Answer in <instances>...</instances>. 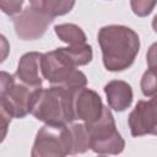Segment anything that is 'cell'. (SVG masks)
I'll list each match as a JSON object with an SVG mask.
<instances>
[{"mask_svg": "<svg viewBox=\"0 0 157 157\" xmlns=\"http://www.w3.org/2000/svg\"><path fill=\"white\" fill-rule=\"evenodd\" d=\"M69 128L72 134V155L83 153L91 148L90 134L86 124H71Z\"/></svg>", "mask_w": 157, "mask_h": 157, "instance_id": "cell-15", "label": "cell"}, {"mask_svg": "<svg viewBox=\"0 0 157 157\" xmlns=\"http://www.w3.org/2000/svg\"><path fill=\"white\" fill-rule=\"evenodd\" d=\"M76 67L59 48L44 53L42 56L43 77L53 85L65 86L72 90L86 86L87 78L85 74Z\"/></svg>", "mask_w": 157, "mask_h": 157, "instance_id": "cell-4", "label": "cell"}, {"mask_svg": "<svg viewBox=\"0 0 157 157\" xmlns=\"http://www.w3.org/2000/svg\"><path fill=\"white\" fill-rule=\"evenodd\" d=\"M59 49L75 66L87 65L92 60V56H93L92 47L87 43L78 44V45H69V47L59 48Z\"/></svg>", "mask_w": 157, "mask_h": 157, "instance_id": "cell-14", "label": "cell"}, {"mask_svg": "<svg viewBox=\"0 0 157 157\" xmlns=\"http://www.w3.org/2000/svg\"><path fill=\"white\" fill-rule=\"evenodd\" d=\"M72 88L53 85L39 88L32 104L31 114L45 124H69L75 119Z\"/></svg>", "mask_w": 157, "mask_h": 157, "instance_id": "cell-2", "label": "cell"}, {"mask_svg": "<svg viewBox=\"0 0 157 157\" xmlns=\"http://www.w3.org/2000/svg\"><path fill=\"white\" fill-rule=\"evenodd\" d=\"M108 104L117 112H123L132 102V90L129 83L121 80H113L104 86Z\"/></svg>", "mask_w": 157, "mask_h": 157, "instance_id": "cell-11", "label": "cell"}, {"mask_svg": "<svg viewBox=\"0 0 157 157\" xmlns=\"http://www.w3.org/2000/svg\"><path fill=\"white\" fill-rule=\"evenodd\" d=\"M146 61L148 67H156L157 69V42L153 43L146 54Z\"/></svg>", "mask_w": 157, "mask_h": 157, "instance_id": "cell-19", "label": "cell"}, {"mask_svg": "<svg viewBox=\"0 0 157 157\" xmlns=\"http://www.w3.org/2000/svg\"><path fill=\"white\" fill-rule=\"evenodd\" d=\"M40 87L21 81L16 75L1 71L0 75V108L12 118H25L31 113L33 101Z\"/></svg>", "mask_w": 157, "mask_h": 157, "instance_id": "cell-3", "label": "cell"}, {"mask_svg": "<svg viewBox=\"0 0 157 157\" xmlns=\"http://www.w3.org/2000/svg\"><path fill=\"white\" fill-rule=\"evenodd\" d=\"M42 56L43 54L37 52L26 53L25 55H22L15 74L16 77L31 86L42 87V82L44 78L42 74Z\"/></svg>", "mask_w": 157, "mask_h": 157, "instance_id": "cell-10", "label": "cell"}, {"mask_svg": "<svg viewBox=\"0 0 157 157\" xmlns=\"http://www.w3.org/2000/svg\"><path fill=\"white\" fill-rule=\"evenodd\" d=\"M31 155L33 157H61L72 155V134L66 124H45L37 132Z\"/></svg>", "mask_w": 157, "mask_h": 157, "instance_id": "cell-5", "label": "cell"}, {"mask_svg": "<svg viewBox=\"0 0 157 157\" xmlns=\"http://www.w3.org/2000/svg\"><path fill=\"white\" fill-rule=\"evenodd\" d=\"M86 124V123H85ZM91 148L99 155H118L124 150L125 142L115 128L114 118L108 107H104L102 115L93 123L86 124Z\"/></svg>", "mask_w": 157, "mask_h": 157, "instance_id": "cell-6", "label": "cell"}, {"mask_svg": "<svg viewBox=\"0 0 157 157\" xmlns=\"http://www.w3.org/2000/svg\"><path fill=\"white\" fill-rule=\"evenodd\" d=\"M23 0H0V6L4 13L9 16L18 15L22 7Z\"/></svg>", "mask_w": 157, "mask_h": 157, "instance_id": "cell-18", "label": "cell"}, {"mask_svg": "<svg viewBox=\"0 0 157 157\" xmlns=\"http://www.w3.org/2000/svg\"><path fill=\"white\" fill-rule=\"evenodd\" d=\"M156 4H157V0H130L132 12L140 17L150 15L153 7L156 6Z\"/></svg>", "mask_w": 157, "mask_h": 157, "instance_id": "cell-17", "label": "cell"}, {"mask_svg": "<svg viewBox=\"0 0 157 157\" xmlns=\"http://www.w3.org/2000/svg\"><path fill=\"white\" fill-rule=\"evenodd\" d=\"M132 136L157 135V94L148 101H140L128 119Z\"/></svg>", "mask_w": 157, "mask_h": 157, "instance_id": "cell-8", "label": "cell"}, {"mask_svg": "<svg viewBox=\"0 0 157 157\" xmlns=\"http://www.w3.org/2000/svg\"><path fill=\"white\" fill-rule=\"evenodd\" d=\"M54 18L49 15L28 6L13 17L16 36L22 40H34L45 33L48 26Z\"/></svg>", "mask_w": 157, "mask_h": 157, "instance_id": "cell-7", "label": "cell"}, {"mask_svg": "<svg viewBox=\"0 0 157 157\" xmlns=\"http://www.w3.org/2000/svg\"><path fill=\"white\" fill-rule=\"evenodd\" d=\"M152 28H153V31L157 33V15L155 16V18H153V21H152Z\"/></svg>", "mask_w": 157, "mask_h": 157, "instance_id": "cell-22", "label": "cell"}, {"mask_svg": "<svg viewBox=\"0 0 157 157\" xmlns=\"http://www.w3.org/2000/svg\"><path fill=\"white\" fill-rule=\"evenodd\" d=\"M72 107L75 119H81L86 124L97 120L102 115L104 109L101 97L86 86L74 91Z\"/></svg>", "mask_w": 157, "mask_h": 157, "instance_id": "cell-9", "label": "cell"}, {"mask_svg": "<svg viewBox=\"0 0 157 157\" xmlns=\"http://www.w3.org/2000/svg\"><path fill=\"white\" fill-rule=\"evenodd\" d=\"M0 117H1V140L5 139V135H6V130H7V125L10 124L12 117L10 114H7L4 109H0Z\"/></svg>", "mask_w": 157, "mask_h": 157, "instance_id": "cell-20", "label": "cell"}, {"mask_svg": "<svg viewBox=\"0 0 157 157\" xmlns=\"http://www.w3.org/2000/svg\"><path fill=\"white\" fill-rule=\"evenodd\" d=\"M1 43H2V49H4V54H2V59H1V61H4L5 60V58H6V44H7V42H6V38L4 37V36H1Z\"/></svg>", "mask_w": 157, "mask_h": 157, "instance_id": "cell-21", "label": "cell"}, {"mask_svg": "<svg viewBox=\"0 0 157 157\" xmlns=\"http://www.w3.org/2000/svg\"><path fill=\"white\" fill-rule=\"evenodd\" d=\"M54 31L59 39L67 43L69 45H78L86 43L85 32L74 23H61L54 27Z\"/></svg>", "mask_w": 157, "mask_h": 157, "instance_id": "cell-13", "label": "cell"}, {"mask_svg": "<svg viewBox=\"0 0 157 157\" xmlns=\"http://www.w3.org/2000/svg\"><path fill=\"white\" fill-rule=\"evenodd\" d=\"M141 91L146 97L157 94V69L148 67L141 78Z\"/></svg>", "mask_w": 157, "mask_h": 157, "instance_id": "cell-16", "label": "cell"}, {"mask_svg": "<svg viewBox=\"0 0 157 157\" xmlns=\"http://www.w3.org/2000/svg\"><path fill=\"white\" fill-rule=\"evenodd\" d=\"M103 64L109 71H123L130 67L139 53L137 33L121 25L104 26L98 32Z\"/></svg>", "mask_w": 157, "mask_h": 157, "instance_id": "cell-1", "label": "cell"}, {"mask_svg": "<svg viewBox=\"0 0 157 157\" xmlns=\"http://www.w3.org/2000/svg\"><path fill=\"white\" fill-rule=\"evenodd\" d=\"M75 1L76 0H29V4L32 7L54 18L70 12L75 6Z\"/></svg>", "mask_w": 157, "mask_h": 157, "instance_id": "cell-12", "label": "cell"}]
</instances>
